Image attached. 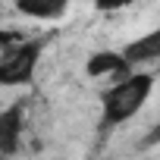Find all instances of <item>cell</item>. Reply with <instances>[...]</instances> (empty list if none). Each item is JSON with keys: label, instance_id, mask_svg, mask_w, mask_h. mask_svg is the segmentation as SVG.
I'll return each mask as SVG.
<instances>
[{"label": "cell", "instance_id": "5", "mask_svg": "<svg viewBox=\"0 0 160 160\" xmlns=\"http://www.w3.org/2000/svg\"><path fill=\"white\" fill-rule=\"evenodd\" d=\"M66 3H69V0H16L19 13L35 16V19H53V16L63 13Z\"/></svg>", "mask_w": 160, "mask_h": 160}, {"label": "cell", "instance_id": "2", "mask_svg": "<svg viewBox=\"0 0 160 160\" xmlns=\"http://www.w3.org/2000/svg\"><path fill=\"white\" fill-rule=\"evenodd\" d=\"M41 57V41H25L16 38L0 50V85H25L38 69Z\"/></svg>", "mask_w": 160, "mask_h": 160}, {"label": "cell", "instance_id": "1", "mask_svg": "<svg viewBox=\"0 0 160 160\" xmlns=\"http://www.w3.org/2000/svg\"><path fill=\"white\" fill-rule=\"evenodd\" d=\"M151 85H154V78L148 72L119 75V82L104 91V122L119 126V122L132 119L144 107V101L151 98Z\"/></svg>", "mask_w": 160, "mask_h": 160}, {"label": "cell", "instance_id": "7", "mask_svg": "<svg viewBox=\"0 0 160 160\" xmlns=\"http://www.w3.org/2000/svg\"><path fill=\"white\" fill-rule=\"evenodd\" d=\"M94 3H98L101 10H122V7L135 3V0H94Z\"/></svg>", "mask_w": 160, "mask_h": 160}, {"label": "cell", "instance_id": "8", "mask_svg": "<svg viewBox=\"0 0 160 160\" xmlns=\"http://www.w3.org/2000/svg\"><path fill=\"white\" fill-rule=\"evenodd\" d=\"M16 38H19V35H13V32H0V50H3L7 44H13Z\"/></svg>", "mask_w": 160, "mask_h": 160}, {"label": "cell", "instance_id": "4", "mask_svg": "<svg viewBox=\"0 0 160 160\" xmlns=\"http://www.w3.org/2000/svg\"><path fill=\"white\" fill-rule=\"evenodd\" d=\"M19 132H22V110L13 107L0 116V151L3 154H13L19 148Z\"/></svg>", "mask_w": 160, "mask_h": 160}, {"label": "cell", "instance_id": "6", "mask_svg": "<svg viewBox=\"0 0 160 160\" xmlns=\"http://www.w3.org/2000/svg\"><path fill=\"white\" fill-rule=\"evenodd\" d=\"M126 69H129V63L122 60V53H98V57H91V63H88V72L91 75H126Z\"/></svg>", "mask_w": 160, "mask_h": 160}, {"label": "cell", "instance_id": "3", "mask_svg": "<svg viewBox=\"0 0 160 160\" xmlns=\"http://www.w3.org/2000/svg\"><path fill=\"white\" fill-rule=\"evenodd\" d=\"M122 60L129 66H138V63H154L160 60V25L148 35H141L138 41H132L126 50H122Z\"/></svg>", "mask_w": 160, "mask_h": 160}]
</instances>
